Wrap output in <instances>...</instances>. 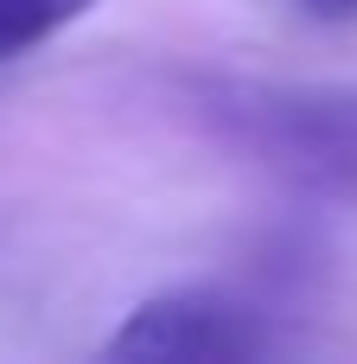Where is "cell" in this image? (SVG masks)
<instances>
[{
    "label": "cell",
    "mask_w": 357,
    "mask_h": 364,
    "mask_svg": "<svg viewBox=\"0 0 357 364\" xmlns=\"http://www.w3.org/2000/svg\"><path fill=\"white\" fill-rule=\"evenodd\" d=\"M185 109L198 128L262 173L357 205V90L351 83H275V77H192Z\"/></svg>",
    "instance_id": "obj_1"
},
{
    "label": "cell",
    "mask_w": 357,
    "mask_h": 364,
    "mask_svg": "<svg viewBox=\"0 0 357 364\" xmlns=\"http://www.w3.org/2000/svg\"><path fill=\"white\" fill-rule=\"evenodd\" d=\"M77 13H89V0H0V64L26 58L51 32H64Z\"/></svg>",
    "instance_id": "obj_3"
},
{
    "label": "cell",
    "mask_w": 357,
    "mask_h": 364,
    "mask_svg": "<svg viewBox=\"0 0 357 364\" xmlns=\"http://www.w3.org/2000/svg\"><path fill=\"white\" fill-rule=\"evenodd\" d=\"M268 352V326L211 288H179L128 314V326L109 339V358L134 364H204V358H256Z\"/></svg>",
    "instance_id": "obj_2"
},
{
    "label": "cell",
    "mask_w": 357,
    "mask_h": 364,
    "mask_svg": "<svg viewBox=\"0 0 357 364\" xmlns=\"http://www.w3.org/2000/svg\"><path fill=\"white\" fill-rule=\"evenodd\" d=\"M313 19H345V13H357V0H300Z\"/></svg>",
    "instance_id": "obj_4"
}]
</instances>
